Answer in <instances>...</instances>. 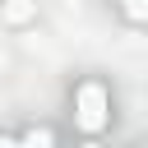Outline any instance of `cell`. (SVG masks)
Instances as JSON below:
<instances>
[{"instance_id":"cell-1","label":"cell","mask_w":148,"mask_h":148,"mask_svg":"<svg viewBox=\"0 0 148 148\" xmlns=\"http://www.w3.org/2000/svg\"><path fill=\"white\" fill-rule=\"evenodd\" d=\"M106 120H111V97H106V88L92 83V79L79 83V92H74V125H79L83 134H102Z\"/></svg>"},{"instance_id":"cell-2","label":"cell","mask_w":148,"mask_h":148,"mask_svg":"<svg viewBox=\"0 0 148 148\" xmlns=\"http://www.w3.org/2000/svg\"><path fill=\"white\" fill-rule=\"evenodd\" d=\"M0 14H5L9 23H28V18L37 14V5H32V0H5V9H0Z\"/></svg>"},{"instance_id":"cell-3","label":"cell","mask_w":148,"mask_h":148,"mask_svg":"<svg viewBox=\"0 0 148 148\" xmlns=\"http://www.w3.org/2000/svg\"><path fill=\"white\" fill-rule=\"evenodd\" d=\"M125 14L134 23H148V0H125Z\"/></svg>"},{"instance_id":"cell-4","label":"cell","mask_w":148,"mask_h":148,"mask_svg":"<svg viewBox=\"0 0 148 148\" xmlns=\"http://www.w3.org/2000/svg\"><path fill=\"white\" fill-rule=\"evenodd\" d=\"M23 143H56V134H51V130H28Z\"/></svg>"},{"instance_id":"cell-5","label":"cell","mask_w":148,"mask_h":148,"mask_svg":"<svg viewBox=\"0 0 148 148\" xmlns=\"http://www.w3.org/2000/svg\"><path fill=\"white\" fill-rule=\"evenodd\" d=\"M120 5H125V0H120Z\"/></svg>"}]
</instances>
